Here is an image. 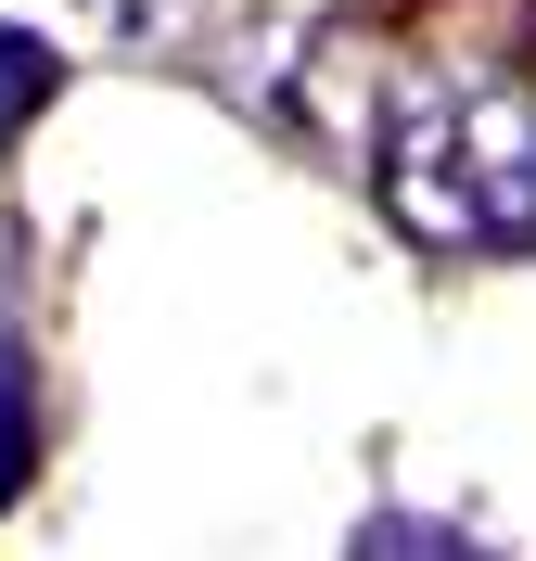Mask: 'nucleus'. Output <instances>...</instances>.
<instances>
[{"label": "nucleus", "mask_w": 536, "mask_h": 561, "mask_svg": "<svg viewBox=\"0 0 536 561\" xmlns=\"http://www.w3.org/2000/svg\"><path fill=\"white\" fill-rule=\"evenodd\" d=\"M370 179L422 243H536V103L422 77L370 115Z\"/></svg>", "instance_id": "f257e3e1"}, {"label": "nucleus", "mask_w": 536, "mask_h": 561, "mask_svg": "<svg viewBox=\"0 0 536 561\" xmlns=\"http://www.w3.org/2000/svg\"><path fill=\"white\" fill-rule=\"evenodd\" d=\"M38 472V357H26V319H0V511L26 497Z\"/></svg>", "instance_id": "f03ea898"}, {"label": "nucleus", "mask_w": 536, "mask_h": 561, "mask_svg": "<svg viewBox=\"0 0 536 561\" xmlns=\"http://www.w3.org/2000/svg\"><path fill=\"white\" fill-rule=\"evenodd\" d=\"M52 90H65V51H52L38 26H0V140H26Z\"/></svg>", "instance_id": "7ed1b4c3"}, {"label": "nucleus", "mask_w": 536, "mask_h": 561, "mask_svg": "<svg viewBox=\"0 0 536 561\" xmlns=\"http://www.w3.org/2000/svg\"><path fill=\"white\" fill-rule=\"evenodd\" d=\"M345 561H486V549H472L460 524H434V511H370Z\"/></svg>", "instance_id": "20e7f679"}]
</instances>
